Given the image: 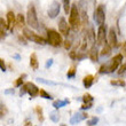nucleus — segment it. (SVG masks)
<instances>
[{
    "label": "nucleus",
    "instance_id": "obj_1",
    "mask_svg": "<svg viewBox=\"0 0 126 126\" xmlns=\"http://www.w3.org/2000/svg\"><path fill=\"white\" fill-rule=\"evenodd\" d=\"M124 56L122 54H117L116 56H113V59L109 61V62L104 63L101 65L99 70V73H110V72H113L115 70H117V68L119 66V64L122 63L123 61Z\"/></svg>",
    "mask_w": 126,
    "mask_h": 126
},
{
    "label": "nucleus",
    "instance_id": "obj_2",
    "mask_svg": "<svg viewBox=\"0 0 126 126\" xmlns=\"http://www.w3.org/2000/svg\"><path fill=\"white\" fill-rule=\"evenodd\" d=\"M69 14H70L69 16L70 27L72 28L73 31H78L80 28V24H81V21H80L79 12H78V8H77V3H73L72 6L70 7Z\"/></svg>",
    "mask_w": 126,
    "mask_h": 126
},
{
    "label": "nucleus",
    "instance_id": "obj_3",
    "mask_svg": "<svg viewBox=\"0 0 126 126\" xmlns=\"http://www.w3.org/2000/svg\"><path fill=\"white\" fill-rule=\"evenodd\" d=\"M27 22L33 29H39V21L37 16L36 8L33 6V3H30L28 7V13H27Z\"/></svg>",
    "mask_w": 126,
    "mask_h": 126
},
{
    "label": "nucleus",
    "instance_id": "obj_4",
    "mask_svg": "<svg viewBox=\"0 0 126 126\" xmlns=\"http://www.w3.org/2000/svg\"><path fill=\"white\" fill-rule=\"evenodd\" d=\"M47 44H49L50 46L53 47H59L63 44L62 40V36L57 31L53 30V29H49L47 30Z\"/></svg>",
    "mask_w": 126,
    "mask_h": 126
},
{
    "label": "nucleus",
    "instance_id": "obj_5",
    "mask_svg": "<svg viewBox=\"0 0 126 126\" xmlns=\"http://www.w3.org/2000/svg\"><path fill=\"white\" fill-rule=\"evenodd\" d=\"M23 34L28 40H31V41L38 44V45H46L47 44V41H46L45 38H43L41 36L34 33L33 31H31L30 29H28V28H24L23 29Z\"/></svg>",
    "mask_w": 126,
    "mask_h": 126
},
{
    "label": "nucleus",
    "instance_id": "obj_6",
    "mask_svg": "<svg viewBox=\"0 0 126 126\" xmlns=\"http://www.w3.org/2000/svg\"><path fill=\"white\" fill-rule=\"evenodd\" d=\"M94 21L97 25H102L104 24L106 21V10H104V6L103 5H99L97 8L94 12Z\"/></svg>",
    "mask_w": 126,
    "mask_h": 126
},
{
    "label": "nucleus",
    "instance_id": "obj_7",
    "mask_svg": "<svg viewBox=\"0 0 126 126\" xmlns=\"http://www.w3.org/2000/svg\"><path fill=\"white\" fill-rule=\"evenodd\" d=\"M96 43L97 45H103L107 43V27L106 24L99 25L97 33H96Z\"/></svg>",
    "mask_w": 126,
    "mask_h": 126
},
{
    "label": "nucleus",
    "instance_id": "obj_8",
    "mask_svg": "<svg viewBox=\"0 0 126 126\" xmlns=\"http://www.w3.org/2000/svg\"><path fill=\"white\" fill-rule=\"evenodd\" d=\"M107 44H109V46L112 48V47H116L117 44H118V40H117V33L116 30L113 28H110L109 32L107 33Z\"/></svg>",
    "mask_w": 126,
    "mask_h": 126
},
{
    "label": "nucleus",
    "instance_id": "obj_9",
    "mask_svg": "<svg viewBox=\"0 0 126 126\" xmlns=\"http://www.w3.org/2000/svg\"><path fill=\"white\" fill-rule=\"evenodd\" d=\"M61 9V5L59 1H53L52 5L49 6V9H48V16L50 18H55V17L59 15Z\"/></svg>",
    "mask_w": 126,
    "mask_h": 126
},
{
    "label": "nucleus",
    "instance_id": "obj_10",
    "mask_svg": "<svg viewBox=\"0 0 126 126\" xmlns=\"http://www.w3.org/2000/svg\"><path fill=\"white\" fill-rule=\"evenodd\" d=\"M24 86H25L27 93L31 96V99H32V97H36V96L39 94V88H38L33 83H30V81H29V83H25Z\"/></svg>",
    "mask_w": 126,
    "mask_h": 126
},
{
    "label": "nucleus",
    "instance_id": "obj_11",
    "mask_svg": "<svg viewBox=\"0 0 126 126\" xmlns=\"http://www.w3.org/2000/svg\"><path fill=\"white\" fill-rule=\"evenodd\" d=\"M59 31H60V33L62 36H68L69 34L70 28H69V24L66 23L64 17H61L60 21H59Z\"/></svg>",
    "mask_w": 126,
    "mask_h": 126
},
{
    "label": "nucleus",
    "instance_id": "obj_12",
    "mask_svg": "<svg viewBox=\"0 0 126 126\" xmlns=\"http://www.w3.org/2000/svg\"><path fill=\"white\" fill-rule=\"evenodd\" d=\"M15 16L16 15L12 10L7 13V24H8V29H10L12 31L14 30V27H15Z\"/></svg>",
    "mask_w": 126,
    "mask_h": 126
},
{
    "label": "nucleus",
    "instance_id": "obj_13",
    "mask_svg": "<svg viewBox=\"0 0 126 126\" xmlns=\"http://www.w3.org/2000/svg\"><path fill=\"white\" fill-rule=\"evenodd\" d=\"M90 59L93 62H97L99 61V50H97V46H92V48L90 49V54H88Z\"/></svg>",
    "mask_w": 126,
    "mask_h": 126
},
{
    "label": "nucleus",
    "instance_id": "obj_14",
    "mask_svg": "<svg viewBox=\"0 0 126 126\" xmlns=\"http://www.w3.org/2000/svg\"><path fill=\"white\" fill-rule=\"evenodd\" d=\"M87 116H88L87 113H76V115H73V116L71 117V119H70V123H71V124L79 123V122H81V120L86 119Z\"/></svg>",
    "mask_w": 126,
    "mask_h": 126
},
{
    "label": "nucleus",
    "instance_id": "obj_15",
    "mask_svg": "<svg viewBox=\"0 0 126 126\" xmlns=\"http://www.w3.org/2000/svg\"><path fill=\"white\" fill-rule=\"evenodd\" d=\"M30 65L33 70H38L39 68V63H38V59H37V54L32 53L30 56Z\"/></svg>",
    "mask_w": 126,
    "mask_h": 126
},
{
    "label": "nucleus",
    "instance_id": "obj_16",
    "mask_svg": "<svg viewBox=\"0 0 126 126\" xmlns=\"http://www.w3.org/2000/svg\"><path fill=\"white\" fill-rule=\"evenodd\" d=\"M24 16L23 14H17L16 16H15V24H16V27L18 29H22L24 27Z\"/></svg>",
    "mask_w": 126,
    "mask_h": 126
},
{
    "label": "nucleus",
    "instance_id": "obj_17",
    "mask_svg": "<svg viewBox=\"0 0 126 126\" xmlns=\"http://www.w3.org/2000/svg\"><path fill=\"white\" fill-rule=\"evenodd\" d=\"M93 83H94V77L92 75H87L83 80V84H84V86H85V88H90L93 85Z\"/></svg>",
    "mask_w": 126,
    "mask_h": 126
},
{
    "label": "nucleus",
    "instance_id": "obj_18",
    "mask_svg": "<svg viewBox=\"0 0 126 126\" xmlns=\"http://www.w3.org/2000/svg\"><path fill=\"white\" fill-rule=\"evenodd\" d=\"M111 47L109 46V44H104V46H103V48H102V50L100 52V55L101 56H103V57H106V56H108V55H110L111 54Z\"/></svg>",
    "mask_w": 126,
    "mask_h": 126
},
{
    "label": "nucleus",
    "instance_id": "obj_19",
    "mask_svg": "<svg viewBox=\"0 0 126 126\" xmlns=\"http://www.w3.org/2000/svg\"><path fill=\"white\" fill-rule=\"evenodd\" d=\"M69 103V100H56V101H54L53 102V107L55 108V109H60V108H62V107L66 106Z\"/></svg>",
    "mask_w": 126,
    "mask_h": 126
},
{
    "label": "nucleus",
    "instance_id": "obj_20",
    "mask_svg": "<svg viewBox=\"0 0 126 126\" xmlns=\"http://www.w3.org/2000/svg\"><path fill=\"white\" fill-rule=\"evenodd\" d=\"M110 85H112V86L125 87V81L122 79H112V80H110Z\"/></svg>",
    "mask_w": 126,
    "mask_h": 126
},
{
    "label": "nucleus",
    "instance_id": "obj_21",
    "mask_svg": "<svg viewBox=\"0 0 126 126\" xmlns=\"http://www.w3.org/2000/svg\"><path fill=\"white\" fill-rule=\"evenodd\" d=\"M8 30V24L2 17H0V32L5 33V31Z\"/></svg>",
    "mask_w": 126,
    "mask_h": 126
},
{
    "label": "nucleus",
    "instance_id": "obj_22",
    "mask_svg": "<svg viewBox=\"0 0 126 126\" xmlns=\"http://www.w3.org/2000/svg\"><path fill=\"white\" fill-rule=\"evenodd\" d=\"M83 101H84V104H87V103H93V96L91 95V94H88V93L84 94Z\"/></svg>",
    "mask_w": 126,
    "mask_h": 126
},
{
    "label": "nucleus",
    "instance_id": "obj_23",
    "mask_svg": "<svg viewBox=\"0 0 126 126\" xmlns=\"http://www.w3.org/2000/svg\"><path fill=\"white\" fill-rule=\"evenodd\" d=\"M70 7H71V5H70V0H63V8H64L65 14H68L70 12Z\"/></svg>",
    "mask_w": 126,
    "mask_h": 126
},
{
    "label": "nucleus",
    "instance_id": "obj_24",
    "mask_svg": "<svg viewBox=\"0 0 126 126\" xmlns=\"http://www.w3.org/2000/svg\"><path fill=\"white\" fill-rule=\"evenodd\" d=\"M27 77V75L24 73V75H22L21 77H18L17 78V80L15 81V87H20V86H22V84H23V79Z\"/></svg>",
    "mask_w": 126,
    "mask_h": 126
},
{
    "label": "nucleus",
    "instance_id": "obj_25",
    "mask_svg": "<svg viewBox=\"0 0 126 126\" xmlns=\"http://www.w3.org/2000/svg\"><path fill=\"white\" fill-rule=\"evenodd\" d=\"M39 94L41 97H44V99H47V100H52V95L50 94H48L45 90H40L39 91Z\"/></svg>",
    "mask_w": 126,
    "mask_h": 126
},
{
    "label": "nucleus",
    "instance_id": "obj_26",
    "mask_svg": "<svg viewBox=\"0 0 126 126\" xmlns=\"http://www.w3.org/2000/svg\"><path fill=\"white\" fill-rule=\"evenodd\" d=\"M75 75H76V66L72 65L68 71V73H66V77L68 78H72V77H75Z\"/></svg>",
    "mask_w": 126,
    "mask_h": 126
},
{
    "label": "nucleus",
    "instance_id": "obj_27",
    "mask_svg": "<svg viewBox=\"0 0 126 126\" xmlns=\"http://www.w3.org/2000/svg\"><path fill=\"white\" fill-rule=\"evenodd\" d=\"M49 118L53 120L54 123H57V122H59V119H60V116H59V113H57V112H52V113H50V116H49Z\"/></svg>",
    "mask_w": 126,
    "mask_h": 126
},
{
    "label": "nucleus",
    "instance_id": "obj_28",
    "mask_svg": "<svg viewBox=\"0 0 126 126\" xmlns=\"http://www.w3.org/2000/svg\"><path fill=\"white\" fill-rule=\"evenodd\" d=\"M87 36H88V38H90L91 41H94V40H95V33H94L93 29H90V31L86 32V37Z\"/></svg>",
    "mask_w": 126,
    "mask_h": 126
},
{
    "label": "nucleus",
    "instance_id": "obj_29",
    "mask_svg": "<svg viewBox=\"0 0 126 126\" xmlns=\"http://www.w3.org/2000/svg\"><path fill=\"white\" fill-rule=\"evenodd\" d=\"M36 111L38 113V118H39L40 122H44V117H43V109L40 107H37L36 108Z\"/></svg>",
    "mask_w": 126,
    "mask_h": 126
},
{
    "label": "nucleus",
    "instance_id": "obj_30",
    "mask_svg": "<svg viewBox=\"0 0 126 126\" xmlns=\"http://www.w3.org/2000/svg\"><path fill=\"white\" fill-rule=\"evenodd\" d=\"M97 122H99V118H97V117H93L92 119H90L88 122H87V124H88L90 126H94V125L97 124Z\"/></svg>",
    "mask_w": 126,
    "mask_h": 126
},
{
    "label": "nucleus",
    "instance_id": "obj_31",
    "mask_svg": "<svg viewBox=\"0 0 126 126\" xmlns=\"http://www.w3.org/2000/svg\"><path fill=\"white\" fill-rule=\"evenodd\" d=\"M125 68H126V64L125 63H122L119 66V70H118V75H123L125 73Z\"/></svg>",
    "mask_w": 126,
    "mask_h": 126
},
{
    "label": "nucleus",
    "instance_id": "obj_32",
    "mask_svg": "<svg viewBox=\"0 0 126 126\" xmlns=\"http://www.w3.org/2000/svg\"><path fill=\"white\" fill-rule=\"evenodd\" d=\"M63 45H64V48L68 50V49H70V48H71V45H72V44H71V41H70V40H65V41H63Z\"/></svg>",
    "mask_w": 126,
    "mask_h": 126
},
{
    "label": "nucleus",
    "instance_id": "obj_33",
    "mask_svg": "<svg viewBox=\"0 0 126 126\" xmlns=\"http://www.w3.org/2000/svg\"><path fill=\"white\" fill-rule=\"evenodd\" d=\"M0 70L1 71H6V64H5V61L0 57Z\"/></svg>",
    "mask_w": 126,
    "mask_h": 126
},
{
    "label": "nucleus",
    "instance_id": "obj_34",
    "mask_svg": "<svg viewBox=\"0 0 126 126\" xmlns=\"http://www.w3.org/2000/svg\"><path fill=\"white\" fill-rule=\"evenodd\" d=\"M69 56L70 59H72V60H76V57H77V52L76 50H71L69 53Z\"/></svg>",
    "mask_w": 126,
    "mask_h": 126
},
{
    "label": "nucleus",
    "instance_id": "obj_35",
    "mask_svg": "<svg viewBox=\"0 0 126 126\" xmlns=\"http://www.w3.org/2000/svg\"><path fill=\"white\" fill-rule=\"evenodd\" d=\"M38 80H39L40 83H44V84H48V85H54L55 83H53V81H48V80H44L43 78H38Z\"/></svg>",
    "mask_w": 126,
    "mask_h": 126
},
{
    "label": "nucleus",
    "instance_id": "obj_36",
    "mask_svg": "<svg viewBox=\"0 0 126 126\" xmlns=\"http://www.w3.org/2000/svg\"><path fill=\"white\" fill-rule=\"evenodd\" d=\"M93 107V103H87V104H83L81 106V109H90V108H92Z\"/></svg>",
    "mask_w": 126,
    "mask_h": 126
},
{
    "label": "nucleus",
    "instance_id": "obj_37",
    "mask_svg": "<svg viewBox=\"0 0 126 126\" xmlns=\"http://www.w3.org/2000/svg\"><path fill=\"white\" fill-rule=\"evenodd\" d=\"M25 93H27V90H25V86L23 85V86H22V88L20 90V95L22 96V95H24Z\"/></svg>",
    "mask_w": 126,
    "mask_h": 126
},
{
    "label": "nucleus",
    "instance_id": "obj_38",
    "mask_svg": "<svg viewBox=\"0 0 126 126\" xmlns=\"http://www.w3.org/2000/svg\"><path fill=\"white\" fill-rule=\"evenodd\" d=\"M18 40H20V41H21L22 44H24V45H27V43H25V39H24V38H23L22 36L18 37Z\"/></svg>",
    "mask_w": 126,
    "mask_h": 126
},
{
    "label": "nucleus",
    "instance_id": "obj_39",
    "mask_svg": "<svg viewBox=\"0 0 126 126\" xmlns=\"http://www.w3.org/2000/svg\"><path fill=\"white\" fill-rule=\"evenodd\" d=\"M52 64H53V60H48L47 61V63H46V68H49Z\"/></svg>",
    "mask_w": 126,
    "mask_h": 126
},
{
    "label": "nucleus",
    "instance_id": "obj_40",
    "mask_svg": "<svg viewBox=\"0 0 126 126\" xmlns=\"http://www.w3.org/2000/svg\"><path fill=\"white\" fill-rule=\"evenodd\" d=\"M5 93L6 94H14V88H10V90L5 91Z\"/></svg>",
    "mask_w": 126,
    "mask_h": 126
},
{
    "label": "nucleus",
    "instance_id": "obj_41",
    "mask_svg": "<svg viewBox=\"0 0 126 126\" xmlns=\"http://www.w3.org/2000/svg\"><path fill=\"white\" fill-rule=\"evenodd\" d=\"M122 52H123V56H125V43H123V46H122Z\"/></svg>",
    "mask_w": 126,
    "mask_h": 126
},
{
    "label": "nucleus",
    "instance_id": "obj_42",
    "mask_svg": "<svg viewBox=\"0 0 126 126\" xmlns=\"http://www.w3.org/2000/svg\"><path fill=\"white\" fill-rule=\"evenodd\" d=\"M32 125V124H31V122H29V120H28V122H25V126H31Z\"/></svg>",
    "mask_w": 126,
    "mask_h": 126
},
{
    "label": "nucleus",
    "instance_id": "obj_43",
    "mask_svg": "<svg viewBox=\"0 0 126 126\" xmlns=\"http://www.w3.org/2000/svg\"><path fill=\"white\" fill-rule=\"evenodd\" d=\"M5 36V33H2V32H0V38H2V37Z\"/></svg>",
    "mask_w": 126,
    "mask_h": 126
},
{
    "label": "nucleus",
    "instance_id": "obj_44",
    "mask_svg": "<svg viewBox=\"0 0 126 126\" xmlns=\"http://www.w3.org/2000/svg\"><path fill=\"white\" fill-rule=\"evenodd\" d=\"M2 116H3V112H2V111H0V118H1Z\"/></svg>",
    "mask_w": 126,
    "mask_h": 126
},
{
    "label": "nucleus",
    "instance_id": "obj_45",
    "mask_svg": "<svg viewBox=\"0 0 126 126\" xmlns=\"http://www.w3.org/2000/svg\"><path fill=\"white\" fill-rule=\"evenodd\" d=\"M62 126H65V125H62Z\"/></svg>",
    "mask_w": 126,
    "mask_h": 126
}]
</instances>
